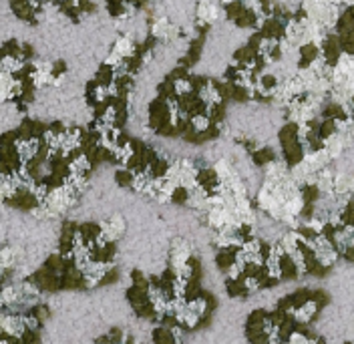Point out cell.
<instances>
[{"label": "cell", "mask_w": 354, "mask_h": 344, "mask_svg": "<svg viewBox=\"0 0 354 344\" xmlns=\"http://www.w3.org/2000/svg\"><path fill=\"white\" fill-rule=\"evenodd\" d=\"M288 314H290V318H294V322H298V324H308V322H312L314 316L318 314V302L312 300V298H308V300L300 302L298 306L288 308Z\"/></svg>", "instance_id": "obj_1"}]
</instances>
